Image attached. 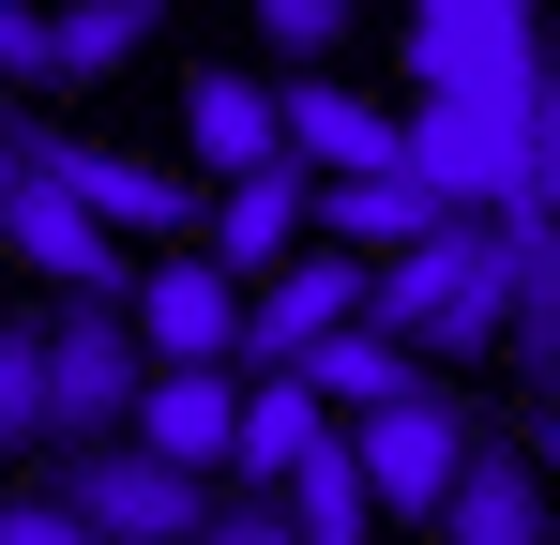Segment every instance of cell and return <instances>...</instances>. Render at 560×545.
Instances as JSON below:
<instances>
[{
	"instance_id": "cell-8",
	"label": "cell",
	"mask_w": 560,
	"mask_h": 545,
	"mask_svg": "<svg viewBox=\"0 0 560 545\" xmlns=\"http://www.w3.org/2000/svg\"><path fill=\"white\" fill-rule=\"evenodd\" d=\"M409 167L440 182L469 228H500V212H530V121H500V106H409Z\"/></svg>"
},
{
	"instance_id": "cell-16",
	"label": "cell",
	"mask_w": 560,
	"mask_h": 545,
	"mask_svg": "<svg viewBox=\"0 0 560 545\" xmlns=\"http://www.w3.org/2000/svg\"><path fill=\"white\" fill-rule=\"evenodd\" d=\"M500 258H515V334L500 349H515L530 394H560V228L546 212H500Z\"/></svg>"
},
{
	"instance_id": "cell-3",
	"label": "cell",
	"mask_w": 560,
	"mask_h": 545,
	"mask_svg": "<svg viewBox=\"0 0 560 545\" xmlns=\"http://www.w3.org/2000/svg\"><path fill=\"white\" fill-rule=\"evenodd\" d=\"M364 334H394L409 363H455V349H485V334H515V258H500V228H440L424 258H394L378 303H364Z\"/></svg>"
},
{
	"instance_id": "cell-1",
	"label": "cell",
	"mask_w": 560,
	"mask_h": 545,
	"mask_svg": "<svg viewBox=\"0 0 560 545\" xmlns=\"http://www.w3.org/2000/svg\"><path fill=\"white\" fill-rule=\"evenodd\" d=\"M0 243H15V272H46V303H106V318L152 303V258H121V228L61 182V121L46 106L0 121Z\"/></svg>"
},
{
	"instance_id": "cell-19",
	"label": "cell",
	"mask_w": 560,
	"mask_h": 545,
	"mask_svg": "<svg viewBox=\"0 0 560 545\" xmlns=\"http://www.w3.org/2000/svg\"><path fill=\"white\" fill-rule=\"evenodd\" d=\"M152 31H167V0H77L61 15V77H121Z\"/></svg>"
},
{
	"instance_id": "cell-13",
	"label": "cell",
	"mask_w": 560,
	"mask_h": 545,
	"mask_svg": "<svg viewBox=\"0 0 560 545\" xmlns=\"http://www.w3.org/2000/svg\"><path fill=\"white\" fill-rule=\"evenodd\" d=\"M61 182L92 197V212L121 228V243H167V258H183V228H212L183 167H152V152H106V137H61Z\"/></svg>"
},
{
	"instance_id": "cell-5",
	"label": "cell",
	"mask_w": 560,
	"mask_h": 545,
	"mask_svg": "<svg viewBox=\"0 0 560 545\" xmlns=\"http://www.w3.org/2000/svg\"><path fill=\"white\" fill-rule=\"evenodd\" d=\"M46 485H61V500L92 515V545H197V531H212V500H228V485H197V469H167V454H152V440H106V454H61Z\"/></svg>"
},
{
	"instance_id": "cell-6",
	"label": "cell",
	"mask_w": 560,
	"mask_h": 545,
	"mask_svg": "<svg viewBox=\"0 0 560 545\" xmlns=\"http://www.w3.org/2000/svg\"><path fill=\"white\" fill-rule=\"evenodd\" d=\"M364 440V485H378V515H455V485H469V454H485V425H469V394L440 379V394H409V409H378V425H349Z\"/></svg>"
},
{
	"instance_id": "cell-20",
	"label": "cell",
	"mask_w": 560,
	"mask_h": 545,
	"mask_svg": "<svg viewBox=\"0 0 560 545\" xmlns=\"http://www.w3.org/2000/svg\"><path fill=\"white\" fill-rule=\"evenodd\" d=\"M0 440L46 469V318H15V334H0Z\"/></svg>"
},
{
	"instance_id": "cell-23",
	"label": "cell",
	"mask_w": 560,
	"mask_h": 545,
	"mask_svg": "<svg viewBox=\"0 0 560 545\" xmlns=\"http://www.w3.org/2000/svg\"><path fill=\"white\" fill-rule=\"evenodd\" d=\"M197 545H303V515H288V500H243V485H228V500H212V531Z\"/></svg>"
},
{
	"instance_id": "cell-17",
	"label": "cell",
	"mask_w": 560,
	"mask_h": 545,
	"mask_svg": "<svg viewBox=\"0 0 560 545\" xmlns=\"http://www.w3.org/2000/svg\"><path fill=\"white\" fill-rule=\"evenodd\" d=\"M303 394H318L334 425H378V409H409V394H440V363H409L394 334H334V349L303 363Z\"/></svg>"
},
{
	"instance_id": "cell-21",
	"label": "cell",
	"mask_w": 560,
	"mask_h": 545,
	"mask_svg": "<svg viewBox=\"0 0 560 545\" xmlns=\"http://www.w3.org/2000/svg\"><path fill=\"white\" fill-rule=\"evenodd\" d=\"M0 77H15V91H61V15H46V0H0Z\"/></svg>"
},
{
	"instance_id": "cell-7",
	"label": "cell",
	"mask_w": 560,
	"mask_h": 545,
	"mask_svg": "<svg viewBox=\"0 0 560 545\" xmlns=\"http://www.w3.org/2000/svg\"><path fill=\"white\" fill-rule=\"evenodd\" d=\"M378 272L349 258V243H303L288 272H258V334H243V379H303V363L334 349V334H364Z\"/></svg>"
},
{
	"instance_id": "cell-14",
	"label": "cell",
	"mask_w": 560,
	"mask_h": 545,
	"mask_svg": "<svg viewBox=\"0 0 560 545\" xmlns=\"http://www.w3.org/2000/svg\"><path fill=\"white\" fill-rule=\"evenodd\" d=\"M440 545H560V485L530 440H485L455 485V515H440Z\"/></svg>"
},
{
	"instance_id": "cell-15",
	"label": "cell",
	"mask_w": 560,
	"mask_h": 545,
	"mask_svg": "<svg viewBox=\"0 0 560 545\" xmlns=\"http://www.w3.org/2000/svg\"><path fill=\"white\" fill-rule=\"evenodd\" d=\"M197 243H212V258L243 272V288H258V272H288V258H303V243H318V167H273V182H228Z\"/></svg>"
},
{
	"instance_id": "cell-24",
	"label": "cell",
	"mask_w": 560,
	"mask_h": 545,
	"mask_svg": "<svg viewBox=\"0 0 560 545\" xmlns=\"http://www.w3.org/2000/svg\"><path fill=\"white\" fill-rule=\"evenodd\" d=\"M530 212L560 228V61H546V106H530Z\"/></svg>"
},
{
	"instance_id": "cell-18",
	"label": "cell",
	"mask_w": 560,
	"mask_h": 545,
	"mask_svg": "<svg viewBox=\"0 0 560 545\" xmlns=\"http://www.w3.org/2000/svg\"><path fill=\"white\" fill-rule=\"evenodd\" d=\"M349 31H364L349 0H258V15H243V61L273 91H303V77H349Z\"/></svg>"
},
{
	"instance_id": "cell-4",
	"label": "cell",
	"mask_w": 560,
	"mask_h": 545,
	"mask_svg": "<svg viewBox=\"0 0 560 545\" xmlns=\"http://www.w3.org/2000/svg\"><path fill=\"white\" fill-rule=\"evenodd\" d=\"M152 379H167V363H152L137 318H106V303H46V469H61V454L137 440Z\"/></svg>"
},
{
	"instance_id": "cell-9",
	"label": "cell",
	"mask_w": 560,
	"mask_h": 545,
	"mask_svg": "<svg viewBox=\"0 0 560 545\" xmlns=\"http://www.w3.org/2000/svg\"><path fill=\"white\" fill-rule=\"evenodd\" d=\"M183 137H197V167H212V197L303 167V152H288V91L258 77V61H197V77H183Z\"/></svg>"
},
{
	"instance_id": "cell-10",
	"label": "cell",
	"mask_w": 560,
	"mask_h": 545,
	"mask_svg": "<svg viewBox=\"0 0 560 545\" xmlns=\"http://www.w3.org/2000/svg\"><path fill=\"white\" fill-rule=\"evenodd\" d=\"M137 334H152V363H243V334H258V288L212 258V243H183V258H152Z\"/></svg>"
},
{
	"instance_id": "cell-12",
	"label": "cell",
	"mask_w": 560,
	"mask_h": 545,
	"mask_svg": "<svg viewBox=\"0 0 560 545\" xmlns=\"http://www.w3.org/2000/svg\"><path fill=\"white\" fill-rule=\"evenodd\" d=\"M288 152L318 182H394L409 167V106H378L364 77H303L288 91Z\"/></svg>"
},
{
	"instance_id": "cell-11",
	"label": "cell",
	"mask_w": 560,
	"mask_h": 545,
	"mask_svg": "<svg viewBox=\"0 0 560 545\" xmlns=\"http://www.w3.org/2000/svg\"><path fill=\"white\" fill-rule=\"evenodd\" d=\"M243 409H258L243 363H167L152 409H137V440L167 454V469H197V485H228V469H243Z\"/></svg>"
},
{
	"instance_id": "cell-22",
	"label": "cell",
	"mask_w": 560,
	"mask_h": 545,
	"mask_svg": "<svg viewBox=\"0 0 560 545\" xmlns=\"http://www.w3.org/2000/svg\"><path fill=\"white\" fill-rule=\"evenodd\" d=\"M0 545H92V515H77V500H61V485H46V469H31V500H15V515H0Z\"/></svg>"
},
{
	"instance_id": "cell-2",
	"label": "cell",
	"mask_w": 560,
	"mask_h": 545,
	"mask_svg": "<svg viewBox=\"0 0 560 545\" xmlns=\"http://www.w3.org/2000/svg\"><path fill=\"white\" fill-rule=\"evenodd\" d=\"M546 61H560V15H530V0H424V15H409L424 106H500V121H530V106H546Z\"/></svg>"
},
{
	"instance_id": "cell-25",
	"label": "cell",
	"mask_w": 560,
	"mask_h": 545,
	"mask_svg": "<svg viewBox=\"0 0 560 545\" xmlns=\"http://www.w3.org/2000/svg\"><path fill=\"white\" fill-rule=\"evenodd\" d=\"M530 454H546V485H560V425H546V440H530Z\"/></svg>"
}]
</instances>
